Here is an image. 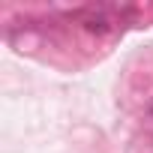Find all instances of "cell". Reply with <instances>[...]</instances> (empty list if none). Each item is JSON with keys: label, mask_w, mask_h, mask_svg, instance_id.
I'll use <instances>...</instances> for the list:
<instances>
[{"label": "cell", "mask_w": 153, "mask_h": 153, "mask_svg": "<svg viewBox=\"0 0 153 153\" xmlns=\"http://www.w3.org/2000/svg\"><path fill=\"white\" fill-rule=\"evenodd\" d=\"M81 21H84V27H87L90 33H108V27H111L108 15H102V12H84Z\"/></svg>", "instance_id": "6da1fadb"}, {"label": "cell", "mask_w": 153, "mask_h": 153, "mask_svg": "<svg viewBox=\"0 0 153 153\" xmlns=\"http://www.w3.org/2000/svg\"><path fill=\"white\" fill-rule=\"evenodd\" d=\"M147 114H150V117H153V99H150V102H147Z\"/></svg>", "instance_id": "7a4b0ae2"}]
</instances>
